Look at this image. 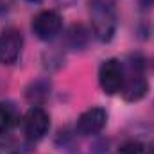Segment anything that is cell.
<instances>
[{"label":"cell","instance_id":"6da1fadb","mask_svg":"<svg viewBox=\"0 0 154 154\" xmlns=\"http://www.w3.org/2000/svg\"><path fill=\"white\" fill-rule=\"evenodd\" d=\"M88 14L93 36L100 43H109L115 36L118 25V16L113 0H90Z\"/></svg>","mask_w":154,"mask_h":154},{"label":"cell","instance_id":"7a4b0ae2","mask_svg":"<svg viewBox=\"0 0 154 154\" xmlns=\"http://www.w3.org/2000/svg\"><path fill=\"white\" fill-rule=\"evenodd\" d=\"M149 91V81L143 74V63L142 59H134L129 65H125V81L122 88V97L127 102H138L142 100Z\"/></svg>","mask_w":154,"mask_h":154},{"label":"cell","instance_id":"3957f363","mask_svg":"<svg viewBox=\"0 0 154 154\" xmlns=\"http://www.w3.org/2000/svg\"><path fill=\"white\" fill-rule=\"evenodd\" d=\"M124 81H125V65L120 59L109 57L102 61L99 68V84L106 95L120 93L124 88Z\"/></svg>","mask_w":154,"mask_h":154},{"label":"cell","instance_id":"277c9868","mask_svg":"<svg viewBox=\"0 0 154 154\" xmlns=\"http://www.w3.org/2000/svg\"><path fill=\"white\" fill-rule=\"evenodd\" d=\"M63 29V18L54 9L39 11L32 20V32L41 41H52Z\"/></svg>","mask_w":154,"mask_h":154},{"label":"cell","instance_id":"5b68a950","mask_svg":"<svg viewBox=\"0 0 154 154\" xmlns=\"http://www.w3.org/2000/svg\"><path fill=\"white\" fill-rule=\"evenodd\" d=\"M22 127L29 142H38L50 129V116L41 106H32L22 118Z\"/></svg>","mask_w":154,"mask_h":154},{"label":"cell","instance_id":"8992f818","mask_svg":"<svg viewBox=\"0 0 154 154\" xmlns=\"http://www.w3.org/2000/svg\"><path fill=\"white\" fill-rule=\"evenodd\" d=\"M23 48L22 31L16 27H7L0 32V63L14 65L20 59Z\"/></svg>","mask_w":154,"mask_h":154},{"label":"cell","instance_id":"52a82bcc","mask_svg":"<svg viewBox=\"0 0 154 154\" xmlns=\"http://www.w3.org/2000/svg\"><path fill=\"white\" fill-rule=\"evenodd\" d=\"M106 122H108L106 109L95 106V108H90L84 113H81V116L75 122V131L81 136H95L104 129Z\"/></svg>","mask_w":154,"mask_h":154},{"label":"cell","instance_id":"ba28073f","mask_svg":"<svg viewBox=\"0 0 154 154\" xmlns=\"http://www.w3.org/2000/svg\"><path fill=\"white\" fill-rule=\"evenodd\" d=\"M22 118L18 108L9 102V100H2L0 102V134H11L18 125H20Z\"/></svg>","mask_w":154,"mask_h":154},{"label":"cell","instance_id":"9c48e42d","mask_svg":"<svg viewBox=\"0 0 154 154\" xmlns=\"http://www.w3.org/2000/svg\"><path fill=\"white\" fill-rule=\"evenodd\" d=\"M50 95V84L47 81H36L29 86L27 90V99L34 104V106H41Z\"/></svg>","mask_w":154,"mask_h":154},{"label":"cell","instance_id":"30bf717a","mask_svg":"<svg viewBox=\"0 0 154 154\" xmlns=\"http://www.w3.org/2000/svg\"><path fill=\"white\" fill-rule=\"evenodd\" d=\"M68 43H70V47L72 48H81V47H84L86 45V39H88V32L84 31V27L82 25H74L70 31H68Z\"/></svg>","mask_w":154,"mask_h":154},{"label":"cell","instance_id":"8fae6325","mask_svg":"<svg viewBox=\"0 0 154 154\" xmlns=\"http://www.w3.org/2000/svg\"><path fill=\"white\" fill-rule=\"evenodd\" d=\"M145 149H147L145 143H142L138 140H127L118 147L116 154H145Z\"/></svg>","mask_w":154,"mask_h":154},{"label":"cell","instance_id":"7c38bea8","mask_svg":"<svg viewBox=\"0 0 154 154\" xmlns=\"http://www.w3.org/2000/svg\"><path fill=\"white\" fill-rule=\"evenodd\" d=\"M0 154H16V143L9 134H0Z\"/></svg>","mask_w":154,"mask_h":154},{"label":"cell","instance_id":"4fadbf2b","mask_svg":"<svg viewBox=\"0 0 154 154\" xmlns=\"http://www.w3.org/2000/svg\"><path fill=\"white\" fill-rule=\"evenodd\" d=\"M7 9H9V7H7V2H5V0H0V20L7 14Z\"/></svg>","mask_w":154,"mask_h":154},{"label":"cell","instance_id":"5bb4252c","mask_svg":"<svg viewBox=\"0 0 154 154\" xmlns=\"http://www.w3.org/2000/svg\"><path fill=\"white\" fill-rule=\"evenodd\" d=\"M138 2H140V5H142V7H145V9L154 5V0H138Z\"/></svg>","mask_w":154,"mask_h":154},{"label":"cell","instance_id":"9a60e30c","mask_svg":"<svg viewBox=\"0 0 154 154\" xmlns=\"http://www.w3.org/2000/svg\"><path fill=\"white\" fill-rule=\"evenodd\" d=\"M145 154H154V143L147 145V149H145Z\"/></svg>","mask_w":154,"mask_h":154},{"label":"cell","instance_id":"2e32d148","mask_svg":"<svg viewBox=\"0 0 154 154\" xmlns=\"http://www.w3.org/2000/svg\"><path fill=\"white\" fill-rule=\"evenodd\" d=\"M27 2H39V0H27Z\"/></svg>","mask_w":154,"mask_h":154}]
</instances>
